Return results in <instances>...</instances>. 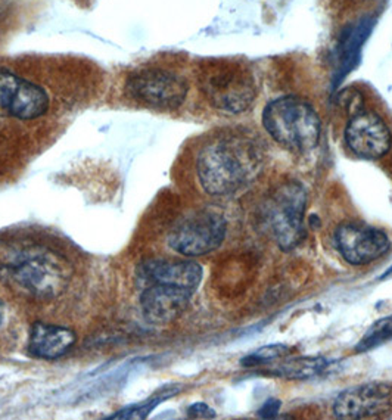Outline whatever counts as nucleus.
<instances>
[{"mask_svg": "<svg viewBox=\"0 0 392 420\" xmlns=\"http://www.w3.org/2000/svg\"><path fill=\"white\" fill-rule=\"evenodd\" d=\"M307 192L303 184L283 182L264 198L260 207V226L282 250H292L304 235Z\"/></svg>", "mask_w": 392, "mask_h": 420, "instance_id": "obj_4", "label": "nucleus"}, {"mask_svg": "<svg viewBox=\"0 0 392 420\" xmlns=\"http://www.w3.org/2000/svg\"><path fill=\"white\" fill-rule=\"evenodd\" d=\"M264 164V152L256 137L230 132L206 142L196 159L202 189L211 196H229L256 180Z\"/></svg>", "mask_w": 392, "mask_h": 420, "instance_id": "obj_1", "label": "nucleus"}, {"mask_svg": "<svg viewBox=\"0 0 392 420\" xmlns=\"http://www.w3.org/2000/svg\"><path fill=\"white\" fill-rule=\"evenodd\" d=\"M291 348L283 344H273V345H266L262 348H258L257 351H253L248 354L245 358H242V366L245 367H256V366H267L271 363H276V361L282 360L289 354Z\"/></svg>", "mask_w": 392, "mask_h": 420, "instance_id": "obj_18", "label": "nucleus"}, {"mask_svg": "<svg viewBox=\"0 0 392 420\" xmlns=\"http://www.w3.org/2000/svg\"><path fill=\"white\" fill-rule=\"evenodd\" d=\"M335 242L342 259L353 265H366L384 256L391 247L382 230L366 225L345 223L335 233Z\"/></svg>", "mask_w": 392, "mask_h": 420, "instance_id": "obj_9", "label": "nucleus"}, {"mask_svg": "<svg viewBox=\"0 0 392 420\" xmlns=\"http://www.w3.org/2000/svg\"><path fill=\"white\" fill-rule=\"evenodd\" d=\"M0 319H2V317H0Z\"/></svg>", "mask_w": 392, "mask_h": 420, "instance_id": "obj_21", "label": "nucleus"}, {"mask_svg": "<svg viewBox=\"0 0 392 420\" xmlns=\"http://www.w3.org/2000/svg\"><path fill=\"white\" fill-rule=\"evenodd\" d=\"M2 274L19 294L37 301L57 298L68 288L73 265L64 255L44 247L17 251L3 264Z\"/></svg>", "mask_w": 392, "mask_h": 420, "instance_id": "obj_2", "label": "nucleus"}, {"mask_svg": "<svg viewBox=\"0 0 392 420\" xmlns=\"http://www.w3.org/2000/svg\"><path fill=\"white\" fill-rule=\"evenodd\" d=\"M345 142L353 154L366 159L384 157L392 143L388 125L371 111L355 112L345 128Z\"/></svg>", "mask_w": 392, "mask_h": 420, "instance_id": "obj_10", "label": "nucleus"}, {"mask_svg": "<svg viewBox=\"0 0 392 420\" xmlns=\"http://www.w3.org/2000/svg\"><path fill=\"white\" fill-rule=\"evenodd\" d=\"M77 336L74 331L62 326L36 323L28 338V353L43 360H56L65 356L74 347Z\"/></svg>", "mask_w": 392, "mask_h": 420, "instance_id": "obj_14", "label": "nucleus"}, {"mask_svg": "<svg viewBox=\"0 0 392 420\" xmlns=\"http://www.w3.org/2000/svg\"><path fill=\"white\" fill-rule=\"evenodd\" d=\"M280 405H282V403L279 400L270 399L262 404V407L258 410V416L262 419H273L278 416V413L280 410Z\"/></svg>", "mask_w": 392, "mask_h": 420, "instance_id": "obj_20", "label": "nucleus"}, {"mask_svg": "<svg viewBox=\"0 0 392 420\" xmlns=\"http://www.w3.org/2000/svg\"><path fill=\"white\" fill-rule=\"evenodd\" d=\"M188 416L192 419H214L217 414L208 404L195 403L188 408Z\"/></svg>", "mask_w": 392, "mask_h": 420, "instance_id": "obj_19", "label": "nucleus"}, {"mask_svg": "<svg viewBox=\"0 0 392 420\" xmlns=\"http://www.w3.org/2000/svg\"><path fill=\"white\" fill-rule=\"evenodd\" d=\"M392 405V387L371 382L342 391L333 403V414L338 419H367L388 412Z\"/></svg>", "mask_w": 392, "mask_h": 420, "instance_id": "obj_11", "label": "nucleus"}, {"mask_svg": "<svg viewBox=\"0 0 392 420\" xmlns=\"http://www.w3.org/2000/svg\"><path fill=\"white\" fill-rule=\"evenodd\" d=\"M193 292L177 286L152 283L143 286L141 310L148 323L163 326L179 319L188 310Z\"/></svg>", "mask_w": 392, "mask_h": 420, "instance_id": "obj_12", "label": "nucleus"}, {"mask_svg": "<svg viewBox=\"0 0 392 420\" xmlns=\"http://www.w3.org/2000/svg\"><path fill=\"white\" fill-rule=\"evenodd\" d=\"M270 137L292 152H308L319 145L321 123L311 105L298 96H280L262 111Z\"/></svg>", "mask_w": 392, "mask_h": 420, "instance_id": "obj_3", "label": "nucleus"}, {"mask_svg": "<svg viewBox=\"0 0 392 420\" xmlns=\"http://www.w3.org/2000/svg\"><path fill=\"white\" fill-rule=\"evenodd\" d=\"M137 274H139L143 286L161 283L195 292L201 283L204 272L202 267L195 261L151 260L145 261L139 267Z\"/></svg>", "mask_w": 392, "mask_h": 420, "instance_id": "obj_13", "label": "nucleus"}, {"mask_svg": "<svg viewBox=\"0 0 392 420\" xmlns=\"http://www.w3.org/2000/svg\"><path fill=\"white\" fill-rule=\"evenodd\" d=\"M201 87L213 107L226 114L245 112L257 96L251 69L233 61H217L205 68Z\"/></svg>", "mask_w": 392, "mask_h": 420, "instance_id": "obj_5", "label": "nucleus"}, {"mask_svg": "<svg viewBox=\"0 0 392 420\" xmlns=\"http://www.w3.org/2000/svg\"><path fill=\"white\" fill-rule=\"evenodd\" d=\"M328 367V360L325 357H295L282 363L273 365L264 370V375L278 376L289 380H304L314 378Z\"/></svg>", "mask_w": 392, "mask_h": 420, "instance_id": "obj_15", "label": "nucleus"}, {"mask_svg": "<svg viewBox=\"0 0 392 420\" xmlns=\"http://www.w3.org/2000/svg\"><path fill=\"white\" fill-rule=\"evenodd\" d=\"M392 340V314L375 322L357 344V353H366Z\"/></svg>", "mask_w": 392, "mask_h": 420, "instance_id": "obj_17", "label": "nucleus"}, {"mask_svg": "<svg viewBox=\"0 0 392 420\" xmlns=\"http://www.w3.org/2000/svg\"><path fill=\"white\" fill-rule=\"evenodd\" d=\"M227 233V221L215 209H199L183 217L171 229L168 245L183 256H201L215 251Z\"/></svg>", "mask_w": 392, "mask_h": 420, "instance_id": "obj_6", "label": "nucleus"}, {"mask_svg": "<svg viewBox=\"0 0 392 420\" xmlns=\"http://www.w3.org/2000/svg\"><path fill=\"white\" fill-rule=\"evenodd\" d=\"M127 95L136 102L158 110H176L188 96V81L161 68L142 69L127 80Z\"/></svg>", "mask_w": 392, "mask_h": 420, "instance_id": "obj_7", "label": "nucleus"}, {"mask_svg": "<svg viewBox=\"0 0 392 420\" xmlns=\"http://www.w3.org/2000/svg\"><path fill=\"white\" fill-rule=\"evenodd\" d=\"M49 110V96L40 86L0 68V116L39 119Z\"/></svg>", "mask_w": 392, "mask_h": 420, "instance_id": "obj_8", "label": "nucleus"}, {"mask_svg": "<svg viewBox=\"0 0 392 420\" xmlns=\"http://www.w3.org/2000/svg\"><path fill=\"white\" fill-rule=\"evenodd\" d=\"M180 388L181 387H179V385H177V387H175V388L164 390L161 394L154 395L152 399L145 400L143 403H139V404H132L129 407L123 408V410H120V412H115L112 416H108L107 419H109V420H115V419H118V420H123V419H136V420L146 419L149 416V413L155 410L157 405H159L164 400L170 399V396L180 392L181 391Z\"/></svg>", "mask_w": 392, "mask_h": 420, "instance_id": "obj_16", "label": "nucleus"}]
</instances>
